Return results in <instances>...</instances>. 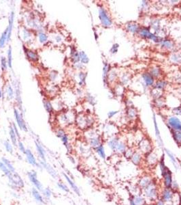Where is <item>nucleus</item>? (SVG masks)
<instances>
[{
	"label": "nucleus",
	"mask_w": 181,
	"mask_h": 205,
	"mask_svg": "<svg viewBox=\"0 0 181 205\" xmlns=\"http://www.w3.org/2000/svg\"><path fill=\"white\" fill-rule=\"evenodd\" d=\"M160 190L158 183L155 181L150 186L142 191V194L145 198L147 204H152L159 198Z\"/></svg>",
	"instance_id": "nucleus-1"
},
{
	"label": "nucleus",
	"mask_w": 181,
	"mask_h": 205,
	"mask_svg": "<svg viewBox=\"0 0 181 205\" xmlns=\"http://www.w3.org/2000/svg\"><path fill=\"white\" fill-rule=\"evenodd\" d=\"M9 181V186L12 190H18L19 189H22L25 187V183L21 176L17 172H12L8 176Z\"/></svg>",
	"instance_id": "nucleus-2"
},
{
	"label": "nucleus",
	"mask_w": 181,
	"mask_h": 205,
	"mask_svg": "<svg viewBox=\"0 0 181 205\" xmlns=\"http://www.w3.org/2000/svg\"><path fill=\"white\" fill-rule=\"evenodd\" d=\"M155 181V178L149 174H145L139 178L138 181V186L142 191V190H145L146 188L150 186V185L152 184Z\"/></svg>",
	"instance_id": "nucleus-3"
},
{
	"label": "nucleus",
	"mask_w": 181,
	"mask_h": 205,
	"mask_svg": "<svg viewBox=\"0 0 181 205\" xmlns=\"http://www.w3.org/2000/svg\"><path fill=\"white\" fill-rule=\"evenodd\" d=\"M162 183L163 186L165 188H167V189H171L172 188V185L173 181V174L171 170L169 167H167V169L166 170V172H164V174L162 175Z\"/></svg>",
	"instance_id": "nucleus-4"
},
{
	"label": "nucleus",
	"mask_w": 181,
	"mask_h": 205,
	"mask_svg": "<svg viewBox=\"0 0 181 205\" xmlns=\"http://www.w3.org/2000/svg\"><path fill=\"white\" fill-rule=\"evenodd\" d=\"M175 191H173L171 189L163 187L160 190V194H159V198H161L166 203L167 202H171L172 201L173 197Z\"/></svg>",
	"instance_id": "nucleus-5"
},
{
	"label": "nucleus",
	"mask_w": 181,
	"mask_h": 205,
	"mask_svg": "<svg viewBox=\"0 0 181 205\" xmlns=\"http://www.w3.org/2000/svg\"><path fill=\"white\" fill-rule=\"evenodd\" d=\"M27 176L29 178V180L31 183V184L33 185L35 188H36L38 191H42L43 186L42 183L39 182V180L38 179V175L37 172L34 170H31L30 172H28Z\"/></svg>",
	"instance_id": "nucleus-6"
},
{
	"label": "nucleus",
	"mask_w": 181,
	"mask_h": 205,
	"mask_svg": "<svg viewBox=\"0 0 181 205\" xmlns=\"http://www.w3.org/2000/svg\"><path fill=\"white\" fill-rule=\"evenodd\" d=\"M99 17L101 22V24L105 27L110 26L112 24V21L108 17L106 11L103 8H99Z\"/></svg>",
	"instance_id": "nucleus-7"
},
{
	"label": "nucleus",
	"mask_w": 181,
	"mask_h": 205,
	"mask_svg": "<svg viewBox=\"0 0 181 205\" xmlns=\"http://www.w3.org/2000/svg\"><path fill=\"white\" fill-rule=\"evenodd\" d=\"M25 155H26V159H27V161L29 163L30 165H31L33 167H37L38 168H42V167L41 166V165L39 164H38L37 161H36V159L35 158L34 155L32 153V152L29 149H27L25 152Z\"/></svg>",
	"instance_id": "nucleus-8"
},
{
	"label": "nucleus",
	"mask_w": 181,
	"mask_h": 205,
	"mask_svg": "<svg viewBox=\"0 0 181 205\" xmlns=\"http://www.w3.org/2000/svg\"><path fill=\"white\" fill-rule=\"evenodd\" d=\"M130 161L135 166H140L144 161L142 154L140 152H134L133 155H132V157L130 158Z\"/></svg>",
	"instance_id": "nucleus-9"
},
{
	"label": "nucleus",
	"mask_w": 181,
	"mask_h": 205,
	"mask_svg": "<svg viewBox=\"0 0 181 205\" xmlns=\"http://www.w3.org/2000/svg\"><path fill=\"white\" fill-rule=\"evenodd\" d=\"M168 124L171 127L169 128V129L181 131V121L177 118H170L168 120Z\"/></svg>",
	"instance_id": "nucleus-10"
},
{
	"label": "nucleus",
	"mask_w": 181,
	"mask_h": 205,
	"mask_svg": "<svg viewBox=\"0 0 181 205\" xmlns=\"http://www.w3.org/2000/svg\"><path fill=\"white\" fill-rule=\"evenodd\" d=\"M159 159L157 157V155L155 154H153L152 152H150V153L147 154L146 156V160L145 162L147 164V165L149 166H155L156 164L159 162Z\"/></svg>",
	"instance_id": "nucleus-11"
},
{
	"label": "nucleus",
	"mask_w": 181,
	"mask_h": 205,
	"mask_svg": "<svg viewBox=\"0 0 181 205\" xmlns=\"http://www.w3.org/2000/svg\"><path fill=\"white\" fill-rule=\"evenodd\" d=\"M39 164L41 165L42 168H44V169L48 172V174H49L52 177L54 178H56V177L58 176V174H57L56 171L54 170V168H53L50 165L47 164L46 161H39Z\"/></svg>",
	"instance_id": "nucleus-12"
},
{
	"label": "nucleus",
	"mask_w": 181,
	"mask_h": 205,
	"mask_svg": "<svg viewBox=\"0 0 181 205\" xmlns=\"http://www.w3.org/2000/svg\"><path fill=\"white\" fill-rule=\"evenodd\" d=\"M14 117H15L16 120V122H17L18 125L20 127V129L22 130V131H27V126H26L24 120L22 119V115H21L19 114V112H18V111L16 109H14Z\"/></svg>",
	"instance_id": "nucleus-13"
},
{
	"label": "nucleus",
	"mask_w": 181,
	"mask_h": 205,
	"mask_svg": "<svg viewBox=\"0 0 181 205\" xmlns=\"http://www.w3.org/2000/svg\"><path fill=\"white\" fill-rule=\"evenodd\" d=\"M140 149L141 153H143L144 155H147V154L150 153V152H152L151 145L149 143V141H146V140H143L140 142Z\"/></svg>",
	"instance_id": "nucleus-14"
},
{
	"label": "nucleus",
	"mask_w": 181,
	"mask_h": 205,
	"mask_svg": "<svg viewBox=\"0 0 181 205\" xmlns=\"http://www.w3.org/2000/svg\"><path fill=\"white\" fill-rule=\"evenodd\" d=\"M63 176L65 177V179H66V181H67V183H69V185H70V187H71V188L72 189V190L75 192L76 194H77L78 196H80V189L78 187V186H77L76 185V183L73 182V180H72V178L68 176V175H67V174H65V173L63 172Z\"/></svg>",
	"instance_id": "nucleus-15"
},
{
	"label": "nucleus",
	"mask_w": 181,
	"mask_h": 205,
	"mask_svg": "<svg viewBox=\"0 0 181 205\" xmlns=\"http://www.w3.org/2000/svg\"><path fill=\"white\" fill-rule=\"evenodd\" d=\"M140 34L141 36H142L144 38H149V39H152V40H154L155 42H159V40H160V38L157 36H155L154 34H151V33L149 31V29H145V28H143L140 31Z\"/></svg>",
	"instance_id": "nucleus-16"
},
{
	"label": "nucleus",
	"mask_w": 181,
	"mask_h": 205,
	"mask_svg": "<svg viewBox=\"0 0 181 205\" xmlns=\"http://www.w3.org/2000/svg\"><path fill=\"white\" fill-rule=\"evenodd\" d=\"M132 199L136 205H146L147 202L145 198L143 196L142 193L132 196Z\"/></svg>",
	"instance_id": "nucleus-17"
},
{
	"label": "nucleus",
	"mask_w": 181,
	"mask_h": 205,
	"mask_svg": "<svg viewBox=\"0 0 181 205\" xmlns=\"http://www.w3.org/2000/svg\"><path fill=\"white\" fill-rule=\"evenodd\" d=\"M165 150H166V154H167V155L168 156L169 159H170V161L172 162V164L173 166H174V169H175L176 171H177L178 170V168H179V166H178V161L177 160H176V157H175V156L173 155V153L170 150H167V149H165Z\"/></svg>",
	"instance_id": "nucleus-18"
},
{
	"label": "nucleus",
	"mask_w": 181,
	"mask_h": 205,
	"mask_svg": "<svg viewBox=\"0 0 181 205\" xmlns=\"http://www.w3.org/2000/svg\"><path fill=\"white\" fill-rule=\"evenodd\" d=\"M31 194H32L33 197L34 198L35 200L41 204L44 203V198H43V197L42 196V195L40 194L39 191H38L36 188L35 187L32 188V190H31Z\"/></svg>",
	"instance_id": "nucleus-19"
},
{
	"label": "nucleus",
	"mask_w": 181,
	"mask_h": 205,
	"mask_svg": "<svg viewBox=\"0 0 181 205\" xmlns=\"http://www.w3.org/2000/svg\"><path fill=\"white\" fill-rule=\"evenodd\" d=\"M36 150H37V153H38V155L39 156V158L41 159V161H46L44 149L41 145L39 144L38 142H37V141H36Z\"/></svg>",
	"instance_id": "nucleus-20"
},
{
	"label": "nucleus",
	"mask_w": 181,
	"mask_h": 205,
	"mask_svg": "<svg viewBox=\"0 0 181 205\" xmlns=\"http://www.w3.org/2000/svg\"><path fill=\"white\" fill-rule=\"evenodd\" d=\"M14 12H12L10 16V19H9V25L8 27V39L7 41L8 42L10 40V38L11 37V34H12V27H13V23H14Z\"/></svg>",
	"instance_id": "nucleus-21"
},
{
	"label": "nucleus",
	"mask_w": 181,
	"mask_h": 205,
	"mask_svg": "<svg viewBox=\"0 0 181 205\" xmlns=\"http://www.w3.org/2000/svg\"><path fill=\"white\" fill-rule=\"evenodd\" d=\"M119 141H120L119 140H118V138H112V139H111V140H110L108 142V146H109V148H110L112 150L116 152Z\"/></svg>",
	"instance_id": "nucleus-22"
},
{
	"label": "nucleus",
	"mask_w": 181,
	"mask_h": 205,
	"mask_svg": "<svg viewBox=\"0 0 181 205\" xmlns=\"http://www.w3.org/2000/svg\"><path fill=\"white\" fill-rule=\"evenodd\" d=\"M89 144L93 148H96L101 144V140L99 137L93 136L92 138H89Z\"/></svg>",
	"instance_id": "nucleus-23"
},
{
	"label": "nucleus",
	"mask_w": 181,
	"mask_h": 205,
	"mask_svg": "<svg viewBox=\"0 0 181 205\" xmlns=\"http://www.w3.org/2000/svg\"><path fill=\"white\" fill-rule=\"evenodd\" d=\"M173 139L178 145H181V131H174L170 129Z\"/></svg>",
	"instance_id": "nucleus-24"
},
{
	"label": "nucleus",
	"mask_w": 181,
	"mask_h": 205,
	"mask_svg": "<svg viewBox=\"0 0 181 205\" xmlns=\"http://www.w3.org/2000/svg\"><path fill=\"white\" fill-rule=\"evenodd\" d=\"M26 55L27 56L28 59L33 62H37L38 60V55L36 52L30 49H26Z\"/></svg>",
	"instance_id": "nucleus-25"
},
{
	"label": "nucleus",
	"mask_w": 181,
	"mask_h": 205,
	"mask_svg": "<svg viewBox=\"0 0 181 205\" xmlns=\"http://www.w3.org/2000/svg\"><path fill=\"white\" fill-rule=\"evenodd\" d=\"M8 34V29L7 28L5 31L2 33V36L0 37V48H3L4 47L5 42L7 41Z\"/></svg>",
	"instance_id": "nucleus-26"
},
{
	"label": "nucleus",
	"mask_w": 181,
	"mask_h": 205,
	"mask_svg": "<svg viewBox=\"0 0 181 205\" xmlns=\"http://www.w3.org/2000/svg\"><path fill=\"white\" fill-rule=\"evenodd\" d=\"M10 133V136L12 144L14 145V146H17V136H16L12 127H10V133Z\"/></svg>",
	"instance_id": "nucleus-27"
},
{
	"label": "nucleus",
	"mask_w": 181,
	"mask_h": 205,
	"mask_svg": "<svg viewBox=\"0 0 181 205\" xmlns=\"http://www.w3.org/2000/svg\"><path fill=\"white\" fill-rule=\"evenodd\" d=\"M142 77H143L144 80L146 82V85L148 86H151V85L153 84L154 79L153 77H152V75L149 73H144L142 75Z\"/></svg>",
	"instance_id": "nucleus-28"
},
{
	"label": "nucleus",
	"mask_w": 181,
	"mask_h": 205,
	"mask_svg": "<svg viewBox=\"0 0 181 205\" xmlns=\"http://www.w3.org/2000/svg\"><path fill=\"white\" fill-rule=\"evenodd\" d=\"M96 153L98 154L99 157H101V159H105L106 158V152H105V149L104 147L103 146L102 144H101L100 146H99L98 147L95 148Z\"/></svg>",
	"instance_id": "nucleus-29"
},
{
	"label": "nucleus",
	"mask_w": 181,
	"mask_h": 205,
	"mask_svg": "<svg viewBox=\"0 0 181 205\" xmlns=\"http://www.w3.org/2000/svg\"><path fill=\"white\" fill-rule=\"evenodd\" d=\"M2 161L5 164V166H6V167L8 168V170L10 171L11 172H16L14 167L13 166V165L12 164L10 161L8 160V159L5 158V157H3V158L2 159Z\"/></svg>",
	"instance_id": "nucleus-30"
},
{
	"label": "nucleus",
	"mask_w": 181,
	"mask_h": 205,
	"mask_svg": "<svg viewBox=\"0 0 181 205\" xmlns=\"http://www.w3.org/2000/svg\"><path fill=\"white\" fill-rule=\"evenodd\" d=\"M59 120L61 124L66 125V124H70V120H71V118H70V116L67 114H62V115L60 116Z\"/></svg>",
	"instance_id": "nucleus-31"
},
{
	"label": "nucleus",
	"mask_w": 181,
	"mask_h": 205,
	"mask_svg": "<svg viewBox=\"0 0 181 205\" xmlns=\"http://www.w3.org/2000/svg\"><path fill=\"white\" fill-rule=\"evenodd\" d=\"M43 104H44V106L45 109L46 110V112L48 113H51L54 109H53V106L51 104V103L48 100H44L43 101Z\"/></svg>",
	"instance_id": "nucleus-32"
},
{
	"label": "nucleus",
	"mask_w": 181,
	"mask_h": 205,
	"mask_svg": "<svg viewBox=\"0 0 181 205\" xmlns=\"http://www.w3.org/2000/svg\"><path fill=\"white\" fill-rule=\"evenodd\" d=\"M126 150H127L126 144H125L124 142H123V141H119L116 152L119 153L121 154H124V153H125Z\"/></svg>",
	"instance_id": "nucleus-33"
},
{
	"label": "nucleus",
	"mask_w": 181,
	"mask_h": 205,
	"mask_svg": "<svg viewBox=\"0 0 181 205\" xmlns=\"http://www.w3.org/2000/svg\"><path fill=\"white\" fill-rule=\"evenodd\" d=\"M71 55H72V60L73 61V63H78L80 60V56H79V54L77 53L76 51H75L74 49H72L71 50Z\"/></svg>",
	"instance_id": "nucleus-34"
},
{
	"label": "nucleus",
	"mask_w": 181,
	"mask_h": 205,
	"mask_svg": "<svg viewBox=\"0 0 181 205\" xmlns=\"http://www.w3.org/2000/svg\"><path fill=\"white\" fill-rule=\"evenodd\" d=\"M0 170L3 172V173H4L7 177L11 174V173H12L9 170L8 168L6 167V166H5V164H4L2 161H0Z\"/></svg>",
	"instance_id": "nucleus-35"
},
{
	"label": "nucleus",
	"mask_w": 181,
	"mask_h": 205,
	"mask_svg": "<svg viewBox=\"0 0 181 205\" xmlns=\"http://www.w3.org/2000/svg\"><path fill=\"white\" fill-rule=\"evenodd\" d=\"M79 56H80V61L82 64H87L89 62V57L84 51H80L79 53Z\"/></svg>",
	"instance_id": "nucleus-36"
},
{
	"label": "nucleus",
	"mask_w": 181,
	"mask_h": 205,
	"mask_svg": "<svg viewBox=\"0 0 181 205\" xmlns=\"http://www.w3.org/2000/svg\"><path fill=\"white\" fill-rule=\"evenodd\" d=\"M4 146H5V150L6 151L8 152L10 154H13V148H12V146L9 141H5L4 143Z\"/></svg>",
	"instance_id": "nucleus-37"
},
{
	"label": "nucleus",
	"mask_w": 181,
	"mask_h": 205,
	"mask_svg": "<svg viewBox=\"0 0 181 205\" xmlns=\"http://www.w3.org/2000/svg\"><path fill=\"white\" fill-rule=\"evenodd\" d=\"M12 48L10 47L8 49V65L10 69H12Z\"/></svg>",
	"instance_id": "nucleus-38"
},
{
	"label": "nucleus",
	"mask_w": 181,
	"mask_h": 205,
	"mask_svg": "<svg viewBox=\"0 0 181 205\" xmlns=\"http://www.w3.org/2000/svg\"><path fill=\"white\" fill-rule=\"evenodd\" d=\"M38 39L41 43H44L48 40V36H46V34H45L44 33L41 32L38 34Z\"/></svg>",
	"instance_id": "nucleus-39"
},
{
	"label": "nucleus",
	"mask_w": 181,
	"mask_h": 205,
	"mask_svg": "<svg viewBox=\"0 0 181 205\" xmlns=\"http://www.w3.org/2000/svg\"><path fill=\"white\" fill-rule=\"evenodd\" d=\"M56 185H57V187L61 190H63V191H65V192H70V189L68 188V187L63 183H62V182H59Z\"/></svg>",
	"instance_id": "nucleus-40"
},
{
	"label": "nucleus",
	"mask_w": 181,
	"mask_h": 205,
	"mask_svg": "<svg viewBox=\"0 0 181 205\" xmlns=\"http://www.w3.org/2000/svg\"><path fill=\"white\" fill-rule=\"evenodd\" d=\"M8 66V62L6 60V59L4 57H2L1 58V67H2V71H6Z\"/></svg>",
	"instance_id": "nucleus-41"
},
{
	"label": "nucleus",
	"mask_w": 181,
	"mask_h": 205,
	"mask_svg": "<svg viewBox=\"0 0 181 205\" xmlns=\"http://www.w3.org/2000/svg\"><path fill=\"white\" fill-rule=\"evenodd\" d=\"M43 192V194L46 197L47 199H50V197L52 196V191L51 190H50L49 188H46V189H44V190L42 191Z\"/></svg>",
	"instance_id": "nucleus-42"
},
{
	"label": "nucleus",
	"mask_w": 181,
	"mask_h": 205,
	"mask_svg": "<svg viewBox=\"0 0 181 205\" xmlns=\"http://www.w3.org/2000/svg\"><path fill=\"white\" fill-rule=\"evenodd\" d=\"M127 29L131 32H136L138 30V26L136 24H129L127 26Z\"/></svg>",
	"instance_id": "nucleus-43"
},
{
	"label": "nucleus",
	"mask_w": 181,
	"mask_h": 205,
	"mask_svg": "<svg viewBox=\"0 0 181 205\" xmlns=\"http://www.w3.org/2000/svg\"><path fill=\"white\" fill-rule=\"evenodd\" d=\"M179 189H180L179 185H178V183H177V181H176V180L174 179L171 190H172L174 191H179Z\"/></svg>",
	"instance_id": "nucleus-44"
},
{
	"label": "nucleus",
	"mask_w": 181,
	"mask_h": 205,
	"mask_svg": "<svg viewBox=\"0 0 181 205\" xmlns=\"http://www.w3.org/2000/svg\"><path fill=\"white\" fill-rule=\"evenodd\" d=\"M6 92H7L8 96L9 98H12V97H13V95H14V91H13V90H12V87L10 86V85H9L8 86Z\"/></svg>",
	"instance_id": "nucleus-45"
},
{
	"label": "nucleus",
	"mask_w": 181,
	"mask_h": 205,
	"mask_svg": "<svg viewBox=\"0 0 181 205\" xmlns=\"http://www.w3.org/2000/svg\"><path fill=\"white\" fill-rule=\"evenodd\" d=\"M79 78H80V85L81 86L82 83H84V82H85L86 75L84 74V73H83V72H80V74H79Z\"/></svg>",
	"instance_id": "nucleus-46"
},
{
	"label": "nucleus",
	"mask_w": 181,
	"mask_h": 205,
	"mask_svg": "<svg viewBox=\"0 0 181 205\" xmlns=\"http://www.w3.org/2000/svg\"><path fill=\"white\" fill-rule=\"evenodd\" d=\"M56 134V136L61 139V138L62 137H63V135L65 134V131H64V130L61 129H59L57 130Z\"/></svg>",
	"instance_id": "nucleus-47"
},
{
	"label": "nucleus",
	"mask_w": 181,
	"mask_h": 205,
	"mask_svg": "<svg viewBox=\"0 0 181 205\" xmlns=\"http://www.w3.org/2000/svg\"><path fill=\"white\" fill-rule=\"evenodd\" d=\"M23 37H24L25 40H28L30 37H31V34L28 31L27 29H24L23 30Z\"/></svg>",
	"instance_id": "nucleus-48"
},
{
	"label": "nucleus",
	"mask_w": 181,
	"mask_h": 205,
	"mask_svg": "<svg viewBox=\"0 0 181 205\" xmlns=\"http://www.w3.org/2000/svg\"><path fill=\"white\" fill-rule=\"evenodd\" d=\"M18 146H19V150H21V152H22V153H25L26 149H25V148L23 144H22L21 141H19V143H18Z\"/></svg>",
	"instance_id": "nucleus-49"
},
{
	"label": "nucleus",
	"mask_w": 181,
	"mask_h": 205,
	"mask_svg": "<svg viewBox=\"0 0 181 205\" xmlns=\"http://www.w3.org/2000/svg\"><path fill=\"white\" fill-rule=\"evenodd\" d=\"M153 205H166V202L163 201L161 198H159L158 200H157L155 202Z\"/></svg>",
	"instance_id": "nucleus-50"
},
{
	"label": "nucleus",
	"mask_w": 181,
	"mask_h": 205,
	"mask_svg": "<svg viewBox=\"0 0 181 205\" xmlns=\"http://www.w3.org/2000/svg\"><path fill=\"white\" fill-rule=\"evenodd\" d=\"M165 82H163V81H159V83L157 84V88H158L159 89H161V88H163L165 87Z\"/></svg>",
	"instance_id": "nucleus-51"
},
{
	"label": "nucleus",
	"mask_w": 181,
	"mask_h": 205,
	"mask_svg": "<svg viewBox=\"0 0 181 205\" xmlns=\"http://www.w3.org/2000/svg\"><path fill=\"white\" fill-rule=\"evenodd\" d=\"M13 127V129H14V132H15L16 135V136H17L19 138H20V134H19V131H18V129L17 127H16V126L15 125V124H13V127Z\"/></svg>",
	"instance_id": "nucleus-52"
},
{
	"label": "nucleus",
	"mask_w": 181,
	"mask_h": 205,
	"mask_svg": "<svg viewBox=\"0 0 181 205\" xmlns=\"http://www.w3.org/2000/svg\"><path fill=\"white\" fill-rule=\"evenodd\" d=\"M163 45L167 47H169V48L172 47V43H171L169 41H168V40H166V41H164L163 42Z\"/></svg>",
	"instance_id": "nucleus-53"
},
{
	"label": "nucleus",
	"mask_w": 181,
	"mask_h": 205,
	"mask_svg": "<svg viewBox=\"0 0 181 205\" xmlns=\"http://www.w3.org/2000/svg\"><path fill=\"white\" fill-rule=\"evenodd\" d=\"M117 49H118V45H113L112 48L111 49V51L112 53H116L117 51Z\"/></svg>",
	"instance_id": "nucleus-54"
},
{
	"label": "nucleus",
	"mask_w": 181,
	"mask_h": 205,
	"mask_svg": "<svg viewBox=\"0 0 181 205\" xmlns=\"http://www.w3.org/2000/svg\"><path fill=\"white\" fill-rule=\"evenodd\" d=\"M116 113H117V112H110L109 114H108V117L112 118L113 116V115H115V114H116Z\"/></svg>",
	"instance_id": "nucleus-55"
},
{
	"label": "nucleus",
	"mask_w": 181,
	"mask_h": 205,
	"mask_svg": "<svg viewBox=\"0 0 181 205\" xmlns=\"http://www.w3.org/2000/svg\"><path fill=\"white\" fill-rule=\"evenodd\" d=\"M129 205H136L135 204V202H133V199H132V198H131L129 199Z\"/></svg>",
	"instance_id": "nucleus-56"
},
{
	"label": "nucleus",
	"mask_w": 181,
	"mask_h": 205,
	"mask_svg": "<svg viewBox=\"0 0 181 205\" xmlns=\"http://www.w3.org/2000/svg\"><path fill=\"white\" fill-rule=\"evenodd\" d=\"M56 40L57 42H60V41H61V37H60L59 36H57L56 37Z\"/></svg>",
	"instance_id": "nucleus-57"
},
{
	"label": "nucleus",
	"mask_w": 181,
	"mask_h": 205,
	"mask_svg": "<svg viewBox=\"0 0 181 205\" xmlns=\"http://www.w3.org/2000/svg\"><path fill=\"white\" fill-rule=\"evenodd\" d=\"M166 205H173L172 202H167V203H166Z\"/></svg>",
	"instance_id": "nucleus-58"
},
{
	"label": "nucleus",
	"mask_w": 181,
	"mask_h": 205,
	"mask_svg": "<svg viewBox=\"0 0 181 205\" xmlns=\"http://www.w3.org/2000/svg\"><path fill=\"white\" fill-rule=\"evenodd\" d=\"M2 90H1V88H0V98L2 97Z\"/></svg>",
	"instance_id": "nucleus-59"
},
{
	"label": "nucleus",
	"mask_w": 181,
	"mask_h": 205,
	"mask_svg": "<svg viewBox=\"0 0 181 205\" xmlns=\"http://www.w3.org/2000/svg\"><path fill=\"white\" fill-rule=\"evenodd\" d=\"M146 205H153V204H146Z\"/></svg>",
	"instance_id": "nucleus-60"
}]
</instances>
